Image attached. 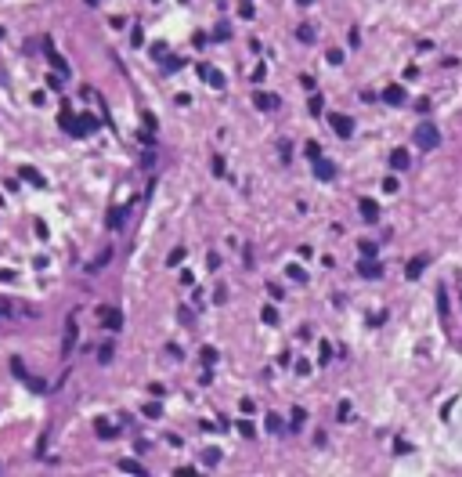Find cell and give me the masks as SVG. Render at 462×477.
<instances>
[{
	"instance_id": "obj_1",
	"label": "cell",
	"mask_w": 462,
	"mask_h": 477,
	"mask_svg": "<svg viewBox=\"0 0 462 477\" xmlns=\"http://www.w3.org/2000/svg\"><path fill=\"white\" fill-rule=\"evenodd\" d=\"M415 145L419 148H437L441 137H437V127H430V123H423V127H415Z\"/></svg>"
},
{
	"instance_id": "obj_2",
	"label": "cell",
	"mask_w": 462,
	"mask_h": 477,
	"mask_svg": "<svg viewBox=\"0 0 462 477\" xmlns=\"http://www.w3.org/2000/svg\"><path fill=\"white\" fill-rule=\"evenodd\" d=\"M65 130L76 134V137H87L90 130H98V119H94V116H72V123H69Z\"/></svg>"
},
{
	"instance_id": "obj_3",
	"label": "cell",
	"mask_w": 462,
	"mask_h": 477,
	"mask_svg": "<svg viewBox=\"0 0 462 477\" xmlns=\"http://www.w3.org/2000/svg\"><path fill=\"white\" fill-rule=\"evenodd\" d=\"M98 318H101V326L109 329V333H116V329L123 326V311H119V307H105V311H101Z\"/></svg>"
},
{
	"instance_id": "obj_4",
	"label": "cell",
	"mask_w": 462,
	"mask_h": 477,
	"mask_svg": "<svg viewBox=\"0 0 462 477\" xmlns=\"http://www.w3.org/2000/svg\"><path fill=\"white\" fill-rule=\"evenodd\" d=\"M329 123H332V130L340 134V137H350V134H354V119H350V116L332 112V116H329Z\"/></svg>"
},
{
	"instance_id": "obj_5",
	"label": "cell",
	"mask_w": 462,
	"mask_h": 477,
	"mask_svg": "<svg viewBox=\"0 0 462 477\" xmlns=\"http://www.w3.org/2000/svg\"><path fill=\"white\" fill-rule=\"evenodd\" d=\"M253 101H256V109H264V112H271V109H278V98H274V94H253Z\"/></svg>"
},
{
	"instance_id": "obj_6",
	"label": "cell",
	"mask_w": 462,
	"mask_h": 477,
	"mask_svg": "<svg viewBox=\"0 0 462 477\" xmlns=\"http://www.w3.org/2000/svg\"><path fill=\"white\" fill-rule=\"evenodd\" d=\"M314 174H318V181H332V163L329 159H314Z\"/></svg>"
},
{
	"instance_id": "obj_7",
	"label": "cell",
	"mask_w": 462,
	"mask_h": 477,
	"mask_svg": "<svg viewBox=\"0 0 462 477\" xmlns=\"http://www.w3.org/2000/svg\"><path fill=\"white\" fill-rule=\"evenodd\" d=\"M383 101H387V105H401V101H405V90L394 83V87H387V90H383Z\"/></svg>"
},
{
	"instance_id": "obj_8",
	"label": "cell",
	"mask_w": 462,
	"mask_h": 477,
	"mask_svg": "<svg viewBox=\"0 0 462 477\" xmlns=\"http://www.w3.org/2000/svg\"><path fill=\"white\" fill-rule=\"evenodd\" d=\"M423 268H426V260H423V257H412L408 264H405V275H408V279H419Z\"/></svg>"
},
{
	"instance_id": "obj_9",
	"label": "cell",
	"mask_w": 462,
	"mask_h": 477,
	"mask_svg": "<svg viewBox=\"0 0 462 477\" xmlns=\"http://www.w3.org/2000/svg\"><path fill=\"white\" fill-rule=\"evenodd\" d=\"M361 213L368 217V224H376V217H379V206H376V199H361Z\"/></svg>"
},
{
	"instance_id": "obj_10",
	"label": "cell",
	"mask_w": 462,
	"mask_h": 477,
	"mask_svg": "<svg viewBox=\"0 0 462 477\" xmlns=\"http://www.w3.org/2000/svg\"><path fill=\"white\" fill-rule=\"evenodd\" d=\"M390 166H394V170H405V166H408V152L405 148H394L390 152Z\"/></svg>"
},
{
	"instance_id": "obj_11",
	"label": "cell",
	"mask_w": 462,
	"mask_h": 477,
	"mask_svg": "<svg viewBox=\"0 0 462 477\" xmlns=\"http://www.w3.org/2000/svg\"><path fill=\"white\" fill-rule=\"evenodd\" d=\"M43 54H47V58H51V65H54L58 72H65V61H61V54H58V51L51 47V43H43Z\"/></svg>"
},
{
	"instance_id": "obj_12",
	"label": "cell",
	"mask_w": 462,
	"mask_h": 477,
	"mask_svg": "<svg viewBox=\"0 0 462 477\" xmlns=\"http://www.w3.org/2000/svg\"><path fill=\"white\" fill-rule=\"evenodd\" d=\"M361 275H365V279H376V275H379V264H376L372 257H365V260H361Z\"/></svg>"
},
{
	"instance_id": "obj_13",
	"label": "cell",
	"mask_w": 462,
	"mask_h": 477,
	"mask_svg": "<svg viewBox=\"0 0 462 477\" xmlns=\"http://www.w3.org/2000/svg\"><path fill=\"white\" fill-rule=\"evenodd\" d=\"M72 344H76V322L69 318V326H65V347H61V351L69 355V351H72Z\"/></svg>"
},
{
	"instance_id": "obj_14",
	"label": "cell",
	"mask_w": 462,
	"mask_h": 477,
	"mask_svg": "<svg viewBox=\"0 0 462 477\" xmlns=\"http://www.w3.org/2000/svg\"><path fill=\"white\" fill-rule=\"evenodd\" d=\"M22 177H25V181H33L36 188H43V174H36L33 166H22Z\"/></svg>"
},
{
	"instance_id": "obj_15",
	"label": "cell",
	"mask_w": 462,
	"mask_h": 477,
	"mask_svg": "<svg viewBox=\"0 0 462 477\" xmlns=\"http://www.w3.org/2000/svg\"><path fill=\"white\" fill-rule=\"evenodd\" d=\"M203 72H206V83H210V87H217V90L224 87V76H221V72H213V69H203Z\"/></svg>"
},
{
	"instance_id": "obj_16",
	"label": "cell",
	"mask_w": 462,
	"mask_h": 477,
	"mask_svg": "<svg viewBox=\"0 0 462 477\" xmlns=\"http://www.w3.org/2000/svg\"><path fill=\"white\" fill-rule=\"evenodd\" d=\"M296 36H300L303 43H311V40H314V25H300V29H296Z\"/></svg>"
},
{
	"instance_id": "obj_17",
	"label": "cell",
	"mask_w": 462,
	"mask_h": 477,
	"mask_svg": "<svg viewBox=\"0 0 462 477\" xmlns=\"http://www.w3.org/2000/svg\"><path fill=\"white\" fill-rule=\"evenodd\" d=\"M98 434H101V438H116V434H119V430H116L112 423H98Z\"/></svg>"
},
{
	"instance_id": "obj_18",
	"label": "cell",
	"mask_w": 462,
	"mask_h": 477,
	"mask_svg": "<svg viewBox=\"0 0 462 477\" xmlns=\"http://www.w3.org/2000/svg\"><path fill=\"white\" fill-rule=\"evenodd\" d=\"M11 373H14V376H22V380L29 383V373H25V365H22L18 358H14V362H11Z\"/></svg>"
},
{
	"instance_id": "obj_19",
	"label": "cell",
	"mask_w": 462,
	"mask_h": 477,
	"mask_svg": "<svg viewBox=\"0 0 462 477\" xmlns=\"http://www.w3.org/2000/svg\"><path fill=\"white\" fill-rule=\"evenodd\" d=\"M123 470H127V474H145V467L141 463H130V459H123V463H119Z\"/></svg>"
},
{
	"instance_id": "obj_20",
	"label": "cell",
	"mask_w": 462,
	"mask_h": 477,
	"mask_svg": "<svg viewBox=\"0 0 462 477\" xmlns=\"http://www.w3.org/2000/svg\"><path fill=\"white\" fill-rule=\"evenodd\" d=\"M267 430H271V434H278V430H282V420H278V416H274V412H271V416H267Z\"/></svg>"
},
{
	"instance_id": "obj_21",
	"label": "cell",
	"mask_w": 462,
	"mask_h": 477,
	"mask_svg": "<svg viewBox=\"0 0 462 477\" xmlns=\"http://www.w3.org/2000/svg\"><path fill=\"white\" fill-rule=\"evenodd\" d=\"M119 224H123V210H112L109 213V228H119Z\"/></svg>"
},
{
	"instance_id": "obj_22",
	"label": "cell",
	"mask_w": 462,
	"mask_h": 477,
	"mask_svg": "<svg viewBox=\"0 0 462 477\" xmlns=\"http://www.w3.org/2000/svg\"><path fill=\"white\" fill-rule=\"evenodd\" d=\"M238 14H242V18H253V4H249V0H242V4H238Z\"/></svg>"
},
{
	"instance_id": "obj_23",
	"label": "cell",
	"mask_w": 462,
	"mask_h": 477,
	"mask_svg": "<svg viewBox=\"0 0 462 477\" xmlns=\"http://www.w3.org/2000/svg\"><path fill=\"white\" fill-rule=\"evenodd\" d=\"M213 36H217V40H228V36H231V25H217V33H213Z\"/></svg>"
},
{
	"instance_id": "obj_24",
	"label": "cell",
	"mask_w": 462,
	"mask_h": 477,
	"mask_svg": "<svg viewBox=\"0 0 462 477\" xmlns=\"http://www.w3.org/2000/svg\"><path fill=\"white\" fill-rule=\"evenodd\" d=\"M361 257H376V246L372 242H361Z\"/></svg>"
},
{
	"instance_id": "obj_25",
	"label": "cell",
	"mask_w": 462,
	"mask_h": 477,
	"mask_svg": "<svg viewBox=\"0 0 462 477\" xmlns=\"http://www.w3.org/2000/svg\"><path fill=\"white\" fill-rule=\"evenodd\" d=\"M292 427H303V409H292Z\"/></svg>"
},
{
	"instance_id": "obj_26",
	"label": "cell",
	"mask_w": 462,
	"mask_h": 477,
	"mask_svg": "<svg viewBox=\"0 0 462 477\" xmlns=\"http://www.w3.org/2000/svg\"><path fill=\"white\" fill-rule=\"evenodd\" d=\"M203 362H217V351H213V347H203Z\"/></svg>"
},
{
	"instance_id": "obj_27",
	"label": "cell",
	"mask_w": 462,
	"mask_h": 477,
	"mask_svg": "<svg viewBox=\"0 0 462 477\" xmlns=\"http://www.w3.org/2000/svg\"><path fill=\"white\" fill-rule=\"evenodd\" d=\"M321 105H325V101H321V98H318V94H314V98H311V112H314V116H318V112H321Z\"/></svg>"
},
{
	"instance_id": "obj_28",
	"label": "cell",
	"mask_w": 462,
	"mask_h": 477,
	"mask_svg": "<svg viewBox=\"0 0 462 477\" xmlns=\"http://www.w3.org/2000/svg\"><path fill=\"white\" fill-rule=\"evenodd\" d=\"M87 4H90V7H94V4H98V0H87Z\"/></svg>"
}]
</instances>
